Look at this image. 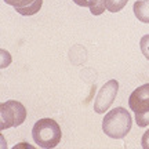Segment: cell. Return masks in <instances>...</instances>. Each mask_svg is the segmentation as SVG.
Here are the masks:
<instances>
[{
    "instance_id": "obj_1",
    "label": "cell",
    "mask_w": 149,
    "mask_h": 149,
    "mask_svg": "<svg viewBox=\"0 0 149 149\" xmlns=\"http://www.w3.org/2000/svg\"><path fill=\"white\" fill-rule=\"evenodd\" d=\"M133 126V119L130 112L126 111L124 108L117 107L112 109L109 113L105 115L102 120V131L108 137L115 139L124 138Z\"/></svg>"
},
{
    "instance_id": "obj_2",
    "label": "cell",
    "mask_w": 149,
    "mask_h": 149,
    "mask_svg": "<svg viewBox=\"0 0 149 149\" xmlns=\"http://www.w3.org/2000/svg\"><path fill=\"white\" fill-rule=\"evenodd\" d=\"M32 137L37 146L51 149L59 144V141L62 138V133H61V127L58 123L53 119L46 117L35 123L32 128Z\"/></svg>"
},
{
    "instance_id": "obj_3",
    "label": "cell",
    "mask_w": 149,
    "mask_h": 149,
    "mask_svg": "<svg viewBox=\"0 0 149 149\" xmlns=\"http://www.w3.org/2000/svg\"><path fill=\"white\" fill-rule=\"evenodd\" d=\"M26 119V109L18 101H6L0 105V128L18 127Z\"/></svg>"
},
{
    "instance_id": "obj_4",
    "label": "cell",
    "mask_w": 149,
    "mask_h": 149,
    "mask_svg": "<svg viewBox=\"0 0 149 149\" xmlns=\"http://www.w3.org/2000/svg\"><path fill=\"white\" fill-rule=\"evenodd\" d=\"M119 91V83L117 80H109L101 87V90L98 91L94 101V111L97 113H104L107 112L111 105L113 104L115 98Z\"/></svg>"
},
{
    "instance_id": "obj_5",
    "label": "cell",
    "mask_w": 149,
    "mask_h": 149,
    "mask_svg": "<svg viewBox=\"0 0 149 149\" xmlns=\"http://www.w3.org/2000/svg\"><path fill=\"white\" fill-rule=\"evenodd\" d=\"M128 107L135 115H142L149 112V83L138 87L131 93L128 98Z\"/></svg>"
},
{
    "instance_id": "obj_6",
    "label": "cell",
    "mask_w": 149,
    "mask_h": 149,
    "mask_svg": "<svg viewBox=\"0 0 149 149\" xmlns=\"http://www.w3.org/2000/svg\"><path fill=\"white\" fill-rule=\"evenodd\" d=\"M6 4L13 6L21 15H35L43 6V0H4Z\"/></svg>"
},
{
    "instance_id": "obj_7",
    "label": "cell",
    "mask_w": 149,
    "mask_h": 149,
    "mask_svg": "<svg viewBox=\"0 0 149 149\" xmlns=\"http://www.w3.org/2000/svg\"><path fill=\"white\" fill-rule=\"evenodd\" d=\"M80 7H88L93 15H101L107 8V0H73Z\"/></svg>"
},
{
    "instance_id": "obj_8",
    "label": "cell",
    "mask_w": 149,
    "mask_h": 149,
    "mask_svg": "<svg viewBox=\"0 0 149 149\" xmlns=\"http://www.w3.org/2000/svg\"><path fill=\"white\" fill-rule=\"evenodd\" d=\"M134 15L144 24H149V0H137L133 6Z\"/></svg>"
},
{
    "instance_id": "obj_9",
    "label": "cell",
    "mask_w": 149,
    "mask_h": 149,
    "mask_svg": "<svg viewBox=\"0 0 149 149\" xmlns=\"http://www.w3.org/2000/svg\"><path fill=\"white\" fill-rule=\"evenodd\" d=\"M127 1L128 0H107V8L111 13H119L127 4Z\"/></svg>"
},
{
    "instance_id": "obj_10",
    "label": "cell",
    "mask_w": 149,
    "mask_h": 149,
    "mask_svg": "<svg viewBox=\"0 0 149 149\" xmlns=\"http://www.w3.org/2000/svg\"><path fill=\"white\" fill-rule=\"evenodd\" d=\"M139 47H141V53H142V55L149 61V35H145V36L141 37Z\"/></svg>"
},
{
    "instance_id": "obj_11",
    "label": "cell",
    "mask_w": 149,
    "mask_h": 149,
    "mask_svg": "<svg viewBox=\"0 0 149 149\" xmlns=\"http://www.w3.org/2000/svg\"><path fill=\"white\" fill-rule=\"evenodd\" d=\"M135 122L139 127H146L149 124V112L142 113V115H135Z\"/></svg>"
},
{
    "instance_id": "obj_12",
    "label": "cell",
    "mask_w": 149,
    "mask_h": 149,
    "mask_svg": "<svg viewBox=\"0 0 149 149\" xmlns=\"http://www.w3.org/2000/svg\"><path fill=\"white\" fill-rule=\"evenodd\" d=\"M141 145L144 149H149V130L146 133H144L142 135V139H141Z\"/></svg>"
}]
</instances>
